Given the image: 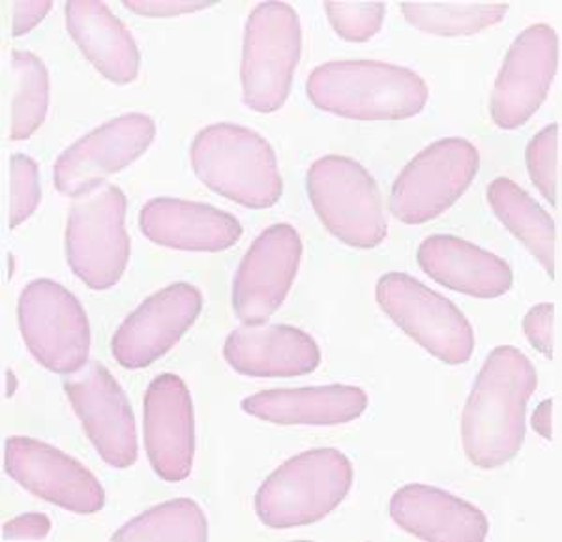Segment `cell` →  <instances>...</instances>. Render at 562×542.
<instances>
[{"instance_id": "1", "label": "cell", "mask_w": 562, "mask_h": 542, "mask_svg": "<svg viewBox=\"0 0 562 542\" xmlns=\"http://www.w3.org/2000/svg\"><path fill=\"white\" fill-rule=\"evenodd\" d=\"M537 387V370L521 351L498 345L487 355L461 417L463 451L474 466L497 469L516 458Z\"/></svg>"}, {"instance_id": "2", "label": "cell", "mask_w": 562, "mask_h": 542, "mask_svg": "<svg viewBox=\"0 0 562 542\" xmlns=\"http://www.w3.org/2000/svg\"><path fill=\"white\" fill-rule=\"evenodd\" d=\"M310 102L355 121H402L418 115L429 89L415 70L379 60H333L306 81Z\"/></svg>"}, {"instance_id": "3", "label": "cell", "mask_w": 562, "mask_h": 542, "mask_svg": "<svg viewBox=\"0 0 562 542\" xmlns=\"http://www.w3.org/2000/svg\"><path fill=\"white\" fill-rule=\"evenodd\" d=\"M203 185L248 209H269L283 193L274 148L251 128L217 122L203 128L190 147Z\"/></svg>"}, {"instance_id": "4", "label": "cell", "mask_w": 562, "mask_h": 542, "mask_svg": "<svg viewBox=\"0 0 562 542\" xmlns=\"http://www.w3.org/2000/svg\"><path fill=\"white\" fill-rule=\"evenodd\" d=\"M355 469L338 449L296 454L267 477L256 494L257 518L272 530L321 522L344 504Z\"/></svg>"}, {"instance_id": "5", "label": "cell", "mask_w": 562, "mask_h": 542, "mask_svg": "<svg viewBox=\"0 0 562 542\" xmlns=\"http://www.w3.org/2000/svg\"><path fill=\"white\" fill-rule=\"evenodd\" d=\"M307 196L326 230L352 248H375L389 235L378 182L357 159L328 154L307 169Z\"/></svg>"}, {"instance_id": "6", "label": "cell", "mask_w": 562, "mask_h": 542, "mask_svg": "<svg viewBox=\"0 0 562 542\" xmlns=\"http://www.w3.org/2000/svg\"><path fill=\"white\" fill-rule=\"evenodd\" d=\"M299 13L285 2H261L244 29L243 100L257 113H274L288 100L301 58Z\"/></svg>"}, {"instance_id": "7", "label": "cell", "mask_w": 562, "mask_h": 542, "mask_svg": "<svg viewBox=\"0 0 562 542\" xmlns=\"http://www.w3.org/2000/svg\"><path fill=\"white\" fill-rule=\"evenodd\" d=\"M126 207L124 191L109 182L71 204L66 223V259L71 273L90 289L103 291L116 286L128 267Z\"/></svg>"}, {"instance_id": "8", "label": "cell", "mask_w": 562, "mask_h": 542, "mask_svg": "<svg viewBox=\"0 0 562 542\" xmlns=\"http://www.w3.org/2000/svg\"><path fill=\"white\" fill-rule=\"evenodd\" d=\"M26 347L44 368L68 376L89 363V318L76 295L49 278L26 284L18 300Z\"/></svg>"}, {"instance_id": "9", "label": "cell", "mask_w": 562, "mask_h": 542, "mask_svg": "<svg viewBox=\"0 0 562 542\" xmlns=\"http://www.w3.org/2000/svg\"><path fill=\"white\" fill-rule=\"evenodd\" d=\"M375 295L381 310L434 357L452 366L473 357V327L452 300L405 273L381 276Z\"/></svg>"}, {"instance_id": "10", "label": "cell", "mask_w": 562, "mask_h": 542, "mask_svg": "<svg viewBox=\"0 0 562 542\" xmlns=\"http://www.w3.org/2000/svg\"><path fill=\"white\" fill-rule=\"evenodd\" d=\"M479 167V148L471 141H435L397 175L390 191V212L409 225L441 217L465 193Z\"/></svg>"}, {"instance_id": "11", "label": "cell", "mask_w": 562, "mask_h": 542, "mask_svg": "<svg viewBox=\"0 0 562 542\" xmlns=\"http://www.w3.org/2000/svg\"><path fill=\"white\" fill-rule=\"evenodd\" d=\"M63 387L100 458L115 469L134 466L139 454L134 411L111 372L90 361L68 374Z\"/></svg>"}, {"instance_id": "12", "label": "cell", "mask_w": 562, "mask_h": 542, "mask_svg": "<svg viewBox=\"0 0 562 542\" xmlns=\"http://www.w3.org/2000/svg\"><path fill=\"white\" fill-rule=\"evenodd\" d=\"M156 137V122L145 113H126L77 140L58 156L53 182L68 198H81L109 175L134 164Z\"/></svg>"}, {"instance_id": "13", "label": "cell", "mask_w": 562, "mask_h": 542, "mask_svg": "<svg viewBox=\"0 0 562 542\" xmlns=\"http://www.w3.org/2000/svg\"><path fill=\"white\" fill-rule=\"evenodd\" d=\"M8 477L36 498L76 515H94L105 505V491L87 467L44 441L13 435L4 443Z\"/></svg>"}, {"instance_id": "14", "label": "cell", "mask_w": 562, "mask_h": 542, "mask_svg": "<svg viewBox=\"0 0 562 542\" xmlns=\"http://www.w3.org/2000/svg\"><path fill=\"white\" fill-rule=\"evenodd\" d=\"M301 257V235L289 223H274L257 236L233 281V308L244 325H261L280 310Z\"/></svg>"}, {"instance_id": "15", "label": "cell", "mask_w": 562, "mask_h": 542, "mask_svg": "<svg viewBox=\"0 0 562 542\" xmlns=\"http://www.w3.org/2000/svg\"><path fill=\"white\" fill-rule=\"evenodd\" d=\"M559 66V38L546 23L514 40L492 92V119L503 130L524 126L546 102Z\"/></svg>"}, {"instance_id": "16", "label": "cell", "mask_w": 562, "mask_h": 542, "mask_svg": "<svg viewBox=\"0 0 562 542\" xmlns=\"http://www.w3.org/2000/svg\"><path fill=\"white\" fill-rule=\"evenodd\" d=\"M203 310V295L192 284H171L150 295L122 321L111 340L116 363L140 370L164 357Z\"/></svg>"}, {"instance_id": "17", "label": "cell", "mask_w": 562, "mask_h": 542, "mask_svg": "<svg viewBox=\"0 0 562 542\" xmlns=\"http://www.w3.org/2000/svg\"><path fill=\"white\" fill-rule=\"evenodd\" d=\"M145 449L154 472L166 483H180L192 473L195 456L192 395L177 374H160L148 385Z\"/></svg>"}, {"instance_id": "18", "label": "cell", "mask_w": 562, "mask_h": 542, "mask_svg": "<svg viewBox=\"0 0 562 542\" xmlns=\"http://www.w3.org/2000/svg\"><path fill=\"white\" fill-rule=\"evenodd\" d=\"M139 228L150 243L186 252H224L243 236L237 218L177 198L150 199L140 209Z\"/></svg>"}, {"instance_id": "19", "label": "cell", "mask_w": 562, "mask_h": 542, "mask_svg": "<svg viewBox=\"0 0 562 542\" xmlns=\"http://www.w3.org/2000/svg\"><path fill=\"white\" fill-rule=\"evenodd\" d=\"M390 517L422 541H486V515L450 491L428 485H405L390 499Z\"/></svg>"}, {"instance_id": "20", "label": "cell", "mask_w": 562, "mask_h": 542, "mask_svg": "<svg viewBox=\"0 0 562 542\" xmlns=\"http://www.w3.org/2000/svg\"><path fill=\"white\" fill-rule=\"evenodd\" d=\"M224 357L243 376L296 377L317 370L321 350L293 325H244L225 340Z\"/></svg>"}, {"instance_id": "21", "label": "cell", "mask_w": 562, "mask_h": 542, "mask_svg": "<svg viewBox=\"0 0 562 542\" xmlns=\"http://www.w3.org/2000/svg\"><path fill=\"white\" fill-rule=\"evenodd\" d=\"M416 262L437 284L476 299L501 297L514 284L510 265L505 259L460 236H428L418 248Z\"/></svg>"}, {"instance_id": "22", "label": "cell", "mask_w": 562, "mask_h": 542, "mask_svg": "<svg viewBox=\"0 0 562 542\" xmlns=\"http://www.w3.org/2000/svg\"><path fill=\"white\" fill-rule=\"evenodd\" d=\"M368 408V395L355 385L262 390L243 400L246 413L280 427H338Z\"/></svg>"}, {"instance_id": "23", "label": "cell", "mask_w": 562, "mask_h": 542, "mask_svg": "<svg viewBox=\"0 0 562 542\" xmlns=\"http://www.w3.org/2000/svg\"><path fill=\"white\" fill-rule=\"evenodd\" d=\"M71 40L89 63L113 84H132L139 74L140 55L132 32L108 4L71 0L65 7Z\"/></svg>"}, {"instance_id": "24", "label": "cell", "mask_w": 562, "mask_h": 542, "mask_svg": "<svg viewBox=\"0 0 562 542\" xmlns=\"http://www.w3.org/2000/svg\"><path fill=\"white\" fill-rule=\"evenodd\" d=\"M487 203L506 230L537 257L543 270L555 276V222L550 212L514 180L498 177L487 186Z\"/></svg>"}, {"instance_id": "25", "label": "cell", "mask_w": 562, "mask_h": 542, "mask_svg": "<svg viewBox=\"0 0 562 542\" xmlns=\"http://www.w3.org/2000/svg\"><path fill=\"white\" fill-rule=\"evenodd\" d=\"M209 539L205 512L192 499H173L156 505L124 523L111 541H192Z\"/></svg>"}, {"instance_id": "26", "label": "cell", "mask_w": 562, "mask_h": 542, "mask_svg": "<svg viewBox=\"0 0 562 542\" xmlns=\"http://www.w3.org/2000/svg\"><path fill=\"white\" fill-rule=\"evenodd\" d=\"M10 140L25 141L42 126L49 108V74L34 53H12Z\"/></svg>"}, {"instance_id": "27", "label": "cell", "mask_w": 562, "mask_h": 542, "mask_svg": "<svg viewBox=\"0 0 562 542\" xmlns=\"http://www.w3.org/2000/svg\"><path fill=\"white\" fill-rule=\"evenodd\" d=\"M411 25L435 36H473L505 20L506 4H403Z\"/></svg>"}, {"instance_id": "28", "label": "cell", "mask_w": 562, "mask_h": 542, "mask_svg": "<svg viewBox=\"0 0 562 542\" xmlns=\"http://www.w3.org/2000/svg\"><path fill=\"white\" fill-rule=\"evenodd\" d=\"M525 162L530 179L551 207L559 204V124L540 130L527 145Z\"/></svg>"}, {"instance_id": "29", "label": "cell", "mask_w": 562, "mask_h": 542, "mask_svg": "<svg viewBox=\"0 0 562 542\" xmlns=\"http://www.w3.org/2000/svg\"><path fill=\"white\" fill-rule=\"evenodd\" d=\"M325 12L341 38L368 42L381 31L386 7L381 2H326Z\"/></svg>"}, {"instance_id": "30", "label": "cell", "mask_w": 562, "mask_h": 542, "mask_svg": "<svg viewBox=\"0 0 562 542\" xmlns=\"http://www.w3.org/2000/svg\"><path fill=\"white\" fill-rule=\"evenodd\" d=\"M42 199L38 164L25 154L10 158V228L15 230L33 217Z\"/></svg>"}, {"instance_id": "31", "label": "cell", "mask_w": 562, "mask_h": 542, "mask_svg": "<svg viewBox=\"0 0 562 542\" xmlns=\"http://www.w3.org/2000/svg\"><path fill=\"white\" fill-rule=\"evenodd\" d=\"M553 319L555 307L551 302L530 308L524 318L525 336L548 358L553 357Z\"/></svg>"}, {"instance_id": "32", "label": "cell", "mask_w": 562, "mask_h": 542, "mask_svg": "<svg viewBox=\"0 0 562 542\" xmlns=\"http://www.w3.org/2000/svg\"><path fill=\"white\" fill-rule=\"evenodd\" d=\"M214 0H124L130 12L143 18H173L212 7Z\"/></svg>"}, {"instance_id": "33", "label": "cell", "mask_w": 562, "mask_h": 542, "mask_svg": "<svg viewBox=\"0 0 562 542\" xmlns=\"http://www.w3.org/2000/svg\"><path fill=\"white\" fill-rule=\"evenodd\" d=\"M49 533H52V520L36 512L13 518L2 528L4 541H42Z\"/></svg>"}, {"instance_id": "34", "label": "cell", "mask_w": 562, "mask_h": 542, "mask_svg": "<svg viewBox=\"0 0 562 542\" xmlns=\"http://www.w3.org/2000/svg\"><path fill=\"white\" fill-rule=\"evenodd\" d=\"M53 2H15L12 7V34L23 36L52 12Z\"/></svg>"}, {"instance_id": "35", "label": "cell", "mask_w": 562, "mask_h": 542, "mask_svg": "<svg viewBox=\"0 0 562 542\" xmlns=\"http://www.w3.org/2000/svg\"><path fill=\"white\" fill-rule=\"evenodd\" d=\"M551 414H553V400H543L538 406L537 411L532 414V428L537 430L538 434L542 435L543 440H551L553 434V424H551Z\"/></svg>"}]
</instances>
